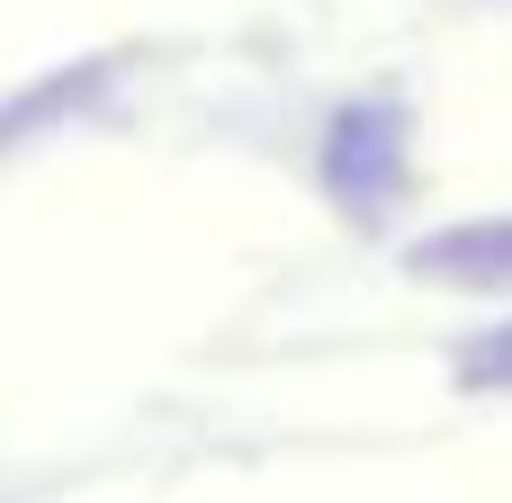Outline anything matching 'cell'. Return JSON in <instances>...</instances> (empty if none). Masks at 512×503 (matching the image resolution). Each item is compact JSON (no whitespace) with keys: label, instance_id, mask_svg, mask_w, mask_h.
Here are the masks:
<instances>
[{"label":"cell","instance_id":"cell-3","mask_svg":"<svg viewBox=\"0 0 512 503\" xmlns=\"http://www.w3.org/2000/svg\"><path fill=\"white\" fill-rule=\"evenodd\" d=\"M459 387H512V324L459 342Z\"/></svg>","mask_w":512,"mask_h":503},{"label":"cell","instance_id":"cell-1","mask_svg":"<svg viewBox=\"0 0 512 503\" xmlns=\"http://www.w3.org/2000/svg\"><path fill=\"white\" fill-rule=\"evenodd\" d=\"M405 180H414L405 108H387V99L342 108V117H333V135H324V189H333L351 216H387V207L405 198Z\"/></svg>","mask_w":512,"mask_h":503},{"label":"cell","instance_id":"cell-2","mask_svg":"<svg viewBox=\"0 0 512 503\" xmlns=\"http://www.w3.org/2000/svg\"><path fill=\"white\" fill-rule=\"evenodd\" d=\"M405 270L432 279V288H477V297H495V288H512V216H468V225L423 234V243L405 252Z\"/></svg>","mask_w":512,"mask_h":503}]
</instances>
